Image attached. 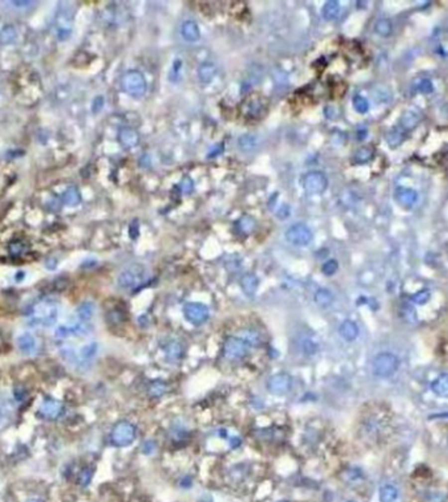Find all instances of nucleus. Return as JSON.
<instances>
[{
  "label": "nucleus",
  "mask_w": 448,
  "mask_h": 502,
  "mask_svg": "<svg viewBox=\"0 0 448 502\" xmlns=\"http://www.w3.org/2000/svg\"><path fill=\"white\" fill-rule=\"evenodd\" d=\"M57 301L50 297H41L34 301L26 311V322L30 327H51L58 319Z\"/></svg>",
  "instance_id": "1"
},
{
  "label": "nucleus",
  "mask_w": 448,
  "mask_h": 502,
  "mask_svg": "<svg viewBox=\"0 0 448 502\" xmlns=\"http://www.w3.org/2000/svg\"><path fill=\"white\" fill-rule=\"evenodd\" d=\"M121 86L128 96L134 97V98H140L147 92L146 78L143 76L142 72L136 71V70H130L122 75Z\"/></svg>",
  "instance_id": "2"
},
{
  "label": "nucleus",
  "mask_w": 448,
  "mask_h": 502,
  "mask_svg": "<svg viewBox=\"0 0 448 502\" xmlns=\"http://www.w3.org/2000/svg\"><path fill=\"white\" fill-rule=\"evenodd\" d=\"M398 358L393 353L383 352L377 354L372 361V373L376 377L380 378H388L392 374H395L398 369Z\"/></svg>",
  "instance_id": "3"
},
{
  "label": "nucleus",
  "mask_w": 448,
  "mask_h": 502,
  "mask_svg": "<svg viewBox=\"0 0 448 502\" xmlns=\"http://www.w3.org/2000/svg\"><path fill=\"white\" fill-rule=\"evenodd\" d=\"M136 428L135 425L131 424L130 421H119L114 425L112 430V442L117 447H124L135 439Z\"/></svg>",
  "instance_id": "4"
},
{
  "label": "nucleus",
  "mask_w": 448,
  "mask_h": 502,
  "mask_svg": "<svg viewBox=\"0 0 448 502\" xmlns=\"http://www.w3.org/2000/svg\"><path fill=\"white\" fill-rule=\"evenodd\" d=\"M285 238L288 244L298 246V248H304V246H308L312 242L313 233L308 225L303 223H296L286 230Z\"/></svg>",
  "instance_id": "5"
},
{
  "label": "nucleus",
  "mask_w": 448,
  "mask_h": 502,
  "mask_svg": "<svg viewBox=\"0 0 448 502\" xmlns=\"http://www.w3.org/2000/svg\"><path fill=\"white\" fill-rule=\"evenodd\" d=\"M249 349H250V345L245 339H240V337H235V336L228 337L223 347L224 356L228 360H241L245 356H248Z\"/></svg>",
  "instance_id": "6"
},
{
  "label": "nucleus",
  "mask_w": 448,
  "mask_h": 502,
  "mask_svg": "<svg viewBox=\"0 0 448 502\" xmlns=\"http://www.w3.org/2000/svg\"><path fill=\"white\" fill-rule=\"evenodd\" d=\"M303 187L308 194H323L328 188V178L321 171H308L303 178Z\"/></svg>",
  "instance_id": "7"
},
{
  "label": "nucleus",
  "mask_w": 448,
  "mask_h": 502,
  "mask_svg": "<svg viewBox=\"0 0 448 502\" xmlns=\"http://www.w3.org/2000/svg\"><path fill=\"white\" fill-rule=\"evenodd\" d=\"M184 314L192 325L199 326L209 319L210 311L206 305L201 304V302H188L184 306Z\"/></svg>",
  "instance_id": "8"
},
{
  "label": "nucleus",
  "mask_w": 448,
  "mask_h": 502,
  "mask_svg": "<svg viewBox=\"0 0 448 502\" xmlns=\"http://www.w3.org/2000/svg\"><path fill=\"white\" fill-rule=\"evenodd\" d=\"M144 269L140 265H132L130 268L124 269L121 275L118 276V285L122 289H132L143 281Z\"/></svg>",
  "instance_id": "9"
},
{
  "label": "nucleus",
  "mask_w": 448,
  "mask_h": 502,
  "mask_svg": "<svg viewBox=\"0 0 448 502\" xmlns=\"http://www.w3.org/2000/svg\"><path fill=\"white\" fill-rule=\"evenodd\" d=\"M292 379L287 373H278L267 381V390L273 395H285L290 391Z\"/></svg>",
  "instance_id": "10"
},
{
  "label": "nucleus",
  "mask_w": 448,
  "mask_h": 502,
  "mask_svg": "<svg viewBox=\"0 0 448 502\" xmlns=\"http://www.w3.org/2000/svg\"><path fill=\"white\" fill-rule=\"evenodd\" d=\"M64 414V406L55 399L45 398L39 407V415L46 420H57Z\"/></svg>",
  "instance_id": "11"
},
{
  "label": "nucleus",
  "mask_w": 448,
  "mask_h": 502,
  "mask_svg": "<svg viewBox=\"0 0 448 502\" xmlns=\"http://www.w3.org/2000/svg\"><path fill=\"white\" fill-rule=\"evenodd\" d=\"M266 110V102L260 96L250 97L244 103V114H245L246 118H250V119H258V118L262 117Z\"/></svg>",
  "instance_id": "12"
},
{
  "label": "nucleus",
  "mask_w": 448,
  "mask_h": 502,
  "mask_svg": "<svg viewBox=\"0 0 448 502\" xmlns=\"http://www.w3.org/2000/svg\"><path fill=\"white\" fill-rule=\"evenodd\" d=\"M55 28H57V36L61 41L67 39L71 36V14L68 13L67 9H59L55 17Z\"/></svg>",
  "instance_id": "13"
},
{
  "label": "nucleus",
  "mask_w": 448,
  "mask_h": 502,
  "mask_svg": "<svg viewBox=\"0 0 448 502\" xmlns=\"http://www.w3.org/2000/svg\"><path fill=\"white\" fill-rule=\"evenodd\" d=\"M91 331V327L84 322L76 323L72 326H61L55 331V336L58 339H67L71 336H83Z\"/></svg>",
  "instance_id": "14"
},
{
  "label": "nucleus",
  "mask_w": 448,
  "mask_h": 502,
  "mask_svg": "<svg viewBox=\"0 0 448 502\" xmlns=\"http://www.w3.org/2000/svg\"><path fill=\"white\" fill-rule=\"evenodd\" d=\"M118 142L126 149L136 147L139 143V134L132 127H122L118 132Z\"/></svg>",
  "instance_id": "15"
},
{
  "label": "nucleus",
  "mask_w": 448,
  "mask_h": 502,
  "mask_svg": "<svg viewBox=\"0 0 448 502\" xmlns=\"http://www.w3.org/2000/svg\"><path fill=\"white\" fill-rule=\"evenodd\" d=\"M396 200L402 205L404 208H412L413 205L416 204L418 200V194H417L413 188L406 187H398L396 190Z\"/></svg>",
  "instance_id": "16"
},
{
  "label": "nucleus",
  "mask_w": 448,
  "mask_h": 502,
  "mask_svg": "<svg viewBox=\"0 0 448 502\" xmlns=\"http://www.w3.org/2000/svg\"><path fill=\"white\" fill-rule=\"evenodd\" d=\"M240 285H241L242 292L248 296V297H253L260 287V279L258 276L254 273H246L240 280Z\"/></svg>",
  "instance_id": "17"
},
{
  "label": "nucleus",
  "mask_w": 448,
  "mask_h": 502,
  "mask_svg": "<svg viewBox=\"0 0 448 502\" xmlns=\"http://www.w3.org/2000/svg\"><path fill=\"white\" fill-rule=\"evenodd\" d=\"M217 72L218 68L215 64L211 63V62H203L202 64H199L197 74H198L199 82L202 83V84H209L217 76Z\"/></svg>",
  "instance_id": "18"
},
{
  "label": "nucleus",
  "mask_w": 448,
  "mask_h": 502,
  "mask_svg": "<svg viewBox=\"0 0 448 502\" xmlns=\"http://www.w3.org/2000/svg\"><path fill=\"white\" fill-rule=\"evenodd\" d=\"M17 347L25 354H32L37 349V341L34 336L25 333L17 337Z\"/></svg>",
  "instance_id": "19"
},
{
  "label": "nucleus",
  "mask_w": 448,
  "mask_h": 502,
  "mask_svg": "<svg viewBox=\"0 0 448 502\" xmlns=\"http://www.w3.org/2000/svg\"><path fill=\"white\" fill-rule=\"evenodd\" d=\"M338 333H339L342 339H345L346 341H354L358 337V335H359V329L355 325V322L345 321V322H342V325L339 326Z\"/></svg>",
  "instance_id": "20"
},
{
  "label": "nucleus",
  "mask_w": 448,
  "mask_h": 502,
  "mask_svg": "<svg viewBox=\"0 0 448 502\" xmlns=\"http://www.w3.org/2000/svg\"><path fill=\"white\" fill-rule=\"evenodd\" d=\"M181 34L189 42H196V41L199 39V37H201V30H199V26L197 25V22L188 20V21L182 24Z\"/></svg>",
  "instance_id": "21"
},
{
  "label": "nucleus",
  "mask_w": 448,
  "mask_h": 502,
  "mask_svg": "<svg viewBox=\"0 0 448 502\" xmlns=\"http://www.w3.org/2000/svg\"><path fill=\"white\" fill-rule=\"evenodd\" d=\"M431 390L435 395L441 398H448V374L439 375L434 382L431 383Z\"/></svg>",
  "instance_id": "22"
},
{
  "label": "nucleus",
  "mask_w": 448,
  "mask_h": 502,
  "mask_svg": "<svg viewBox=\"0 0 448 502\" xmlns=\"http://www.w3.org/2000/svg\"><path fill=\"white\" fill-rule=\"evenodd\" d=\"M236 229H237L238 233L248 236V234L253 233V230L256 229V220L253 219L252 216H242L236 223Z\"/></svg>",
  "instance_id": "23"
},
{
  "label": "nucleus",
  "mask_w": 448,
  "mask_h": 502,
  "mask_svg": "<svg viewBox=\"0 0 448 502\" xmlns=\"http://www.w3.org/2000/svg\"><path fill=\"white\" fill-rule=\"evenodd\" d=\"M405 138H406V131H404L400 126H396V127L392 128L391 131L387 134V136H385L387 143L389 144V147H392V148L398 147V145L405 140Z\"/></svg>",
  "instance_id": "24"
},
{
  "label": "nucleus",
  "mask_w": 448,
  "mask_h": 502,
  "mask_svg": "<svg viewBox=\"0 0 448 502\" xmlns=\"http://www.w3.org/2000/svg\"><path fill=\"white\" fill-rule=\"evenodd\" d=\"M420 122V115L416 113V111H406L404 115L401 117V120H400V127L404 130V131H412L413 128H416V126Z\"/></svg>",
  "instance_id": "25"
},
{
  "label": "nucleus",
  "mask_w": 448,
  "mask_h": 502,
  "mask_svg": "<svg viewBox=\"0 0 448 502\" xmlns=\"http://www.w3.org/2000/svg\"><path fill=\"white\" fill-rule=\"evenodd\" d=\"M339 11H341V5H339L337 0H329V1L324 4L323 17L325 20H328V21H332V20L337 18Z\"/></svg>",
  "instance_id": "26"
},
{
  "label": "nucleus",
  "mask_w": 448,
  "mask_h": 502,
  "mask_svg": "<svg viewBox=\"0 0 448 502\" xmlns=\"http://www.w3.org/2000/svg\"><path fill=\"white\" fill-rule=\"evenodd\" d=\"M168 391V385L161 379H155L148 385V395L151 398L159 399L161 396H164Z\"/></svg>",
  "instance_id": "27"
},
{
  "label": "nucleus",
  "mask_w": 448,
  "mask_h": 502,
  "mask_svg": "<svg viewBox=\"0 0 448 502\" xmlns=\"http://www.w3.org/2000/svg\"><path fill=\"white\" fill-rule=\"evenodd\" d=\"M315 302H316L319 306L321 308H328L333 304L335 301V297H333V293H332L329 289H325V288H321L315 293Z\"/></svg>",
  "instance_id": "28"
},
{
  "label": "nucleus",
  "mask_w": 448,
  "mask_h": 502,
  "mask_svg": "<svg viewBox=\"0 0 448 502\" xmlns=\"http://www.w3.org/2000/svg\"><path fill=\"white\" fill-rule=\"evenodd\" d=\"M164 352L167 354V357L169 360H180L184 354V349L182 345L176 340H171L169 343L164 347Z\"/></svg>",
  "instance_id": "29"
},
{
  "label": "nucleus",
  "mask_w": 448,
  "mask_h": 502,
  "mask_svg": "<svg viewBox=\"0 0 448 502\" xmlns=\"http://www.w3.org/2000/svg\"><path fill=\"white\" fill-rule=\"evenodd\" d=\"M16 39H17V30L13 25H5L3 29H0V43L1 45L13 43Z\"/></svg>",
  "instance_id": "30"
},
{
  "label": "nucleus",
  "mask_w": 448,
  "mask_h": 502,
  "mask_svg": "<svg viewBox=\"0 0 448 502\" xmlns=\"http://www.w3.org/2000/svg\"><path fill=\"white\" fill-rule=\"evenodd\" d=\"M380 502H396L398 500V491L391 484L383 485L379 493Z\"/></svg>",
  "instance_id": "31"
},
{
  "label": "nucleus",
  "mask_w": 448,
  "mask_h": 502,
  "mask_svg": "<svg viewBox=\"0 0 448 502\" xmlns=\"http://www.w3.org/2000/svg\"><path fill=\"white\" fill-rule=\"evenodd\" d=\"M28 250H29L28 244L21 240L12 241L11 244H9V246H8V251H9V254H11L13 258H20V256H22L25 252H28Z\"/></svg>",
  "instance_id": "32"
},
{
  "label": "nucleus",
  "mask_w": 448,
  "mask_h": 502,
  "mask_svg": "<svg viewBox=\"0 0 448 502\" xmlns=\"http://www.w3.org/2000/svg\"><path fill=\"white\" fill-rule=\"evenodd\" d=\"M64 204L70 205V207H75L78 205L79 203L82 202V196H80V192L76 187H68L63 194V198H62Z\"/></svg>",
  "instance_id": "33"
},
{
  "label": "nucleus",
  "mask_w": 448,
  "mask_h": 502,
  "mask_svg": "<svg viewBox=\"0 0 448 502\" xmlns=\"http://www.w3.org/2000/svg\"><path fill=\"white\" fill-rule=\"evenodd\" d=\"M372 157H373L372 149H371L370 147H363V148L358 149V151L354 153L352 161H354V164L363 165V164H367L370 160H372Z\"/></svg>",
  "instance_id": "34"
},
{
  "label": "nucleus",
  "mask_w": 448,
  "mask_h": 502,
  "mask_svg": "<svg viewBox=\"0 0 448 502\" xmlns=\"http://www.w3.org/2000/svg\"><path fill=\"white\" fill-rule=\"evenodd\" d=\"M93 313H95V306H93L92 302H83L78 308V310H76V314H78L80 322L89 321V319L92 318Z\"/></svg>",
  "instance_id": "35"
},
{
  "label": "nucleus",
  "mask_w": 448,
  "mask_h": 502,
  "mask_svg": "<svg viewBox=\"0 0 448 502\" xmlns=\"http://www.w3.org/2000/svg\"><path fill=\"white\" fill-rule=\"evenodd\" d=\"M375 33L381 37L391 36L392 33L391 21L387 20V18H380V20H377L376 24H375Z\"/></svg>",
  "instance_id": "36"
},
{
  "label": "nucleus",
  "mask_w": 448,
  "mask_h": 502,
  "mask_svg": "<svg viewBox=\"0 0 448 502\" xmlns=\"http://www.w3.org/2000/svg\"><path fill=\"white\" fill-rule=\"evenodd\" d=\"M238 147L241 151L249 152L256 147V139L252 135H242L241 138L238 139Z\"/></svg>",
  "instance_id": "37"
},
{
  "label": "nucleus",
  "mask_w": 448,
  "mask_h": 502,
  "mask_svg": "<svg viewBox=\"0 0 448 502\" xmlns=\"http://www.w3.org/2000/svg\"><path fill=\"white\" fill-rule=\"evenodd\" d=\"M97 353V344L96 343H91L88 345L83 348L80 350V360L82 361H89L92 360Z\"/></svg>",
  "instance_id": "38"
},
{
  "label": "nucleus",
  "mask_w": 448,
  "mask_h": 502,
  "mask_svg": "<svg viewBox=\"0 0 448 502\" xmlns=\"http://www.w3.org/2000/svg\"><path fill=\"white\" fill-rule=\"evenodd\" d=\"M92 478H93V468L92 467H86V468H83V470L80 471V474H79L78 476L79 484L82 485V487H87V485H89Z\"/></svg>",
  "instance_id": "39"
},
{
  "label": "nucleus",
  "mask_w": 448,
  "mask_h": 502,
  "mask_svg": "<svg viewBox=\"0 0 448 502\" xmlns=\"http://www.w3.org/2000/svg\"><path fill=\"white\" fill-rule=\"evenodd\" d=\"M352 105H354V109L360 114H364L368 111L370 109V105H368V101H367L364 97L362 96H355L352 98Z\"/></svg>",
  "instance_id": "40"
},
{
  "label": "nucleus",
  "mask_w": 448,
  "mask_h": 502,
  "mask_svg": "<svg viewBox=\"0 0 448 502\" xmlns=\"http://www.w3.org/2000/svg\"><path fill=\"white\" fill-rule=\"evenodd\" d=\"M338 267L339 265H338V262L336 259H329V260L324 263L323 267H321V271H323L324 275L333 276L338 271Z\"/></svg>",
  "instance_id": "41"
},
{
  "label": "nucleus",
  "mask_w": 448,
  "mask_h": 502,
  "mask_svg": "<svg viewBox=\"0 0 448 502\" xmlns=\"http://www.w3.org/2000/svg\"><path fill=\"white\" fill-rule=\"evenodd\" d=\"M108 321L113 325H121L124 321V314L122 313L119 309H115V310H112L109 314H108Z\"/></svg>",
  "instance_id": "42"
},
{
  "label": "nucleus",
  "mask_w": 448,
  "mask_h": 502,
  "mask_svg": "<svg viewBox=\"0 0 448 502\" xmlns=\"http://www.w3.org/2000/svg\"><path fill=\"white\" fill-rule=\"evenodd\" d=\"M429 300H430V292L427 289L421 290V292L416 293L412 297V301L417 305H425Z\"/></svg>",
  "instance_id": "43"
},
{
  "label": "nucleus",
  "mask_w": 448,
  "mask_h": 502,
  "mask_svg": "<svg viewBox=\"0 0 448 502\" xmlns=\"http://www.w3.org/2000/svg\"><path fill=\"white\" fill-rule=\"evenodd\" d=\"M178 187H180V191H181L182 194H190V192L194 190V182L192 180V178L189 177L182 178L180 184H178Z\"/></svg>",
  "instance_id": "44"
},
{
  "label": "nucleus",
  "mask_w": 448,
  "mask_h": 502,
  "mask_svg": "<svg viewBox=\"0 0 448 502\" xmlns=\"http://www.w3.org/2000/svg\"><path fill=\"white\" fill-rule=\"evenodd\" d=\"M433 89H434L433 83H431L429 79H423V80H421L418 86H417V90L420 93H423V94H429V93L433 92Z\"/></svg>",
  "instance_id": "45"
},
{
  "label": "nucleus",
  "mask_w": 448,
  "mask_h": 502,
  "mask_svg": "<svg viewBox=\"0 0 448 502\" xmlns=\"http://www.w3.org/2000/svg\"><path fill=\"white\" fill-rule=\"evenodd\" d=\"M317 349H319V347H317V344L315 343L313 340L308 339V340H306L304 343H303V352H304L306 354H308V356L316 353Z\"/></svg>",
  "instance_id": "46"
},
{
  "label": "nucleus",
  "mask_w": 448,
  "mask_h": 502,
  "mask_svg": "<svg viewBox=\"0 0 448 502\" xmlns=\"http://www.w3.org/2000/svg\"><path fill=\"white\" fill-rule=\"evenodd\" d=\"M51 285H53V290H57V292H62V290H64V289H66V288H67L68 280L66 279V277H58V279L53 280V283H51Z\"/></svg>",
  "instance_id": "47"
},
{
  "label": "nucleus",
  "mask_w": 448,
  "mask_h": 502,
  "mask_svg": "<svg viewBox=\"0 0 448 502\" xmlns=\"http://www.w3.org/2000/svg\"><path fill=\"white\" fill-rule=\"evenodd\" d=\"M245 340H246V341H248V344H249V345H250V347L258 345V344H260V341H261L260 335H258V334H257V333H254V331H248V333H246Z\"/></svg>",
  "instance_id": "48"
},
{
  "label": "nucleus",
  "mask_w": 448,
  "mask_h": 502,
  "mask_svg": "<svg viewBox=\"0 0 448 502\" xmlns=\"http://www.w3.org/2000/svg\"><path fill=\"white\" fill-rule=\"evenodd\" d=\"M181 70H182V62H180V60H176L173 64V67H172V70H171V76H169V79H171V80H174V76H176V75L181 74Z\"/></svg>",
  "instance_id": "49"
},
{
  "label": "nucleus",
  "mask_w": 448,
  "mask_h": 502,
  "mask_svg": "<svg viewBox=\"0 0 448 502\" xmlns=\"http://www.w3.org/2000/svg\"><path fill=\"white\" fill-rule=\"evenodd\" d=\"M14 398L17 402H22V400L26 399V391H25L24 387H16L14 389Z\"/></svg>",
  "instance_id": "50"
},
{
  "label": "nucleus",
  "mask_w": 448,
  "mask_h": 502,
  "mask_svg": "<svg viewBox=\"0 0 448 502\" xmlns=\"http://www.w3.org/2000/svg\"><path fill=\"white\" fill-rule=\"evenodd\" d=\"M138 229H139L138 221H134V223L130 225V228H128V234H130V237L135 240V238L138 237Z\"/></svg>",
  "instance_id": "51"
},
{
  "label": "nucleus",
  "mask_w": 448,
  "mask_h": 502,
  "mask_svg": "<svg viewBox=\"0 0 448 502\" xmlns=\"http://www.w3.org/2000/svg\"><path fill=\"white\" fill-rule=\"evenodd\" d=\"M5 418H7V411H5V407L0 403V425L3 424L4 420H5Z\"/></svg>",
  "instance_id": "52"
},
{
  "label": "nucleus",
  "mask_w": 448,
  "mask_h": 502,
  "mask_svg": "<svg viewBox=\"0 0 448 502\" xmlns=\"http://www.w3.org/2000/svg\"><path fill=\"white\" fill-rule=\"evenodd\" d=\"M192 485V479L190 478H185L184 480H181V487H184V488H189Z\"/></svg>",
  "instance_id": "53"
},
{
  "label": "nucleus",
  "mask_w": 448,
  "mask_h": 502,
  "mask_svg": "<svg viewBox=\"0 0 448 502\" xmlns=\"http://www.w3.org/2000/svg\"><path fill=\"white\" fill-rule=\"evenodd\" d=\"M238 445H240V438H232V442H231L232 447H237Z\"/></svg>",
  "instance_id": "54"
},
{
  "label": "nucleus",
  "mask_w": 448,
  "mask_h": 502,
  "mask_svg": "<svg viewBox=\"0 0 448 502\" xmlns=\"http://www.w3.org/2000/svg\"><path fill=\"white\" fill-rule=\"evenodd\" d=\"M28 502H41V501H38V500H30V501Z\"/></svg>",
  "instance_id": "55"
},
{
  "label": "nucleus",
  "mask_w": 448,
  "mask_h": 502,
  "mask_svg": "<svg viewBox=\"0 0 448 502\" xmlns=\"http://www.w3.org/2000/svg\"><path fill=\"white\" fill-rule=\"evenodd\" d=\"M347 502H356V501H347Z\"/></svg>",
  "instance_id": "56"
}]
</instances>
